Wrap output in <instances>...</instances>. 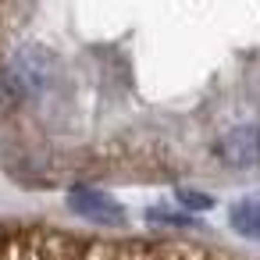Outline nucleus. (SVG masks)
Returning <instances> with one entry per match:
<instances>
[{
    "mask_svg": "<svg viewBox=\"0 0 260 260\" xmlns=\"http://www.w3.org/2000/svg\"><path fill=\"white\" fill-rule=\"evenodd\" d=\"M228 224L242 239H260V196H242L228 210Z\"/></svg>",
    "mask_w": 260,
    "mask_h": 260,
    "instance_id": "20e7f679",
    "label": "nucleus"
},
{
    "mask_svg": "<svg viewBox=\"0 0 260 260\" xmlns=\"http://www.w3.org/2000/svg\"><path fill=\"white\" fill-rule=\"evenodd\" d=\"M57 57L43 47H18L4 64V89L15 100H40L57 86Z\"/></svg>",
    "mask_w": 260,
    "mask_h": 260,
    "instance_id": "f257e3e1",
    "label": "nucleus"
},
{
    "mask_svg": "<svg viewBox=\"0 0 260 260\" xmlns=\"http://www.w3.org/2000/svg\"><path fill=\"white\" fill-rule=\"evenodd\" d=\"M68 210L79 214L82 221H96V224H121L125 221V207L118 200H111L100 189H72L68 192Z\"/></svg>",
    "mask_w": 260,
    "mask_h": 260,
    "instance_id": "f03ea898",
    "label": "nucleus"
},
{
    "mask_svg": "<svg viewBox=\"0 0 260 260\" xmlns=\"http://www.w3.org/2000/svg\"><path fill=\"white\" fill-rule=\"evenodd\" d=\"M217 157L228 168H256L260 164V125H235L221 136Z\"/></svg>",
    "mask_w": 260,
    "mask_h": 260,
    "instance_id": "7ed1b4c3",
    "label": "nucleus"
},
{
    "mask_svg": "<svg viewBox=\"0 0 260 260\" xmlns=\"http://www.w3.org/2000/svg\"><path fill=\"white\" fill-rule=\"evenodd\" d=\"M178 200H182V207H189V210H210V207H214V200H210L207 192H192V189H182Z\"/></svg>",
    "mask_w": 260,
    "mask_h": 260,
    "instance_id": "423d86ee",
    "label": "nucleus"
},
{
    "mask_svg": "<svg viewBox=\"0 0 260 260\" xmlns=\"http://www.w3.org/2000/svg\"><path fill=\"white\" fill-rule=\"evenodd\" d=\"M146 217H150V221H157V224H178V228H189V224H192V217H189V214H175V210H160V207L146 210Z\"/></svg>",
    "mask_w": 260,
    "mask_h": 260,
    "instance_id": "39448f33",
    "label": "nucleus"
}]
</instances>
